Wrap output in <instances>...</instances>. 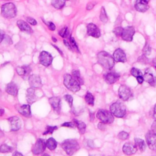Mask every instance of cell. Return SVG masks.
<instances>
[{"mask_svg":"<svg viewBox=\"0 0 156 156\" xmlns=\"http://www.w3.org/2000/svg\"><path fill=\"white\" fill-rule=\"evenodd\" d=\"M135 32L133 26H127L123 28L121 37L122 39L126 41H131L133 40V37Z\"/></svg>","mask_w":156,"mask_h":156,"instance_id":"ba28073f","label":"cell"},{"mask_svg":"<svg viewBox=\"0 0 156 156\" xmlns=\"http://www.w3.org/2000/svg\"><path fill=\"white\" fill-rule=\"evenodd\" d=\"M138 61L141 62V63H147L148 62V59L146 58V56L144 55H143L142 56L140 57L138 59Z\"/></svg>","mask_w":156,"mask_h":156,"instance_id":"7bdbcfd3","label":"cell"},{"mask_svg":"<svg viewBox=\"0 0 156 156\" xmlns=\"http://www.w3.org/2000/svg\"><path fill=\"white\" fill-rule=\"evenodd\" d=\"M29 83L30 87L34 88H40L42 86L41 79L38 75L32 74L29 76Z\"/></svg>","mask_w":156,"mask_h":156,"instance_id":"4fadbf2b","label":"cell"},{"mask_svg":"<svg viewBox=\"0 0 156 156\" xmlns=\"http://www.w3.org/2000/svg\"><path fill=\"white\" fill-rule=\"evenodd\" d=\"M4 37H5L4 32L0 29V43L3 40V39L4 38Z\"/></svg>","mask_w":156,"mask_h":156,"instance_id":"f907efd6","label":"cell"},{"mask_svg":"<svg viewBox=\"0 0 156 156\" xmlns=\"http://www.w3.org/2000/svg\"><path fill=\"white\" fill-rule=\"evenodd\" d=\"M37 99L34 88H29L26 91V100L29 104L34 103Z\"/></svg>","mask_w":156,"mask_h":156,"instance_id":"603a6c76","label":"cell"},{"mask_svg":"<svg viewBox=\"0 0 156 156\" xmlns=\"http://www.w3.org/2000/svg\"><path fill=\"white\" fill-rule=\"evenodd\" d=\"M57 129V126H48L46 127V131L43 133V135H46V134H49V133H52L53 132Z\"/></svg>","mask_w":156,"mask_h":156,"instance_id":"74e56055","label":"cell"},{"mask_svg":"<svg viewBox=\"0 0 156 156\" xmlns=\"http://www.w3.org/2000/svg\"><path fill=\"white\" fill-rule=\"evenodd\" d=\"M16 71L18 75L24 77L27 76L30 73V68L28 66H18L16 68Z\"/></svg>","mask_w":156,"mask_h":156,"instance_id":"d4e9b609","label":"cell"},{"mask_svg":"<svg viewBox=\"0 0 156 156\" xmlns=\"http://www.w3.org/2000/svg\"><path fill=\"white\" fill-rule=\"evenodd\" d=\"M1 15L6 18H14L16 15V6L13 3L8 2L1 7Z\"/></svg>","mask_w":156,"mask_h":156,"instance_id":"5b68a950","label":"cell"},{"mask_svg":"<svg viewBox=\"0 0 156 156\" xmlns=\"http://www.w3.org/2000/svg\"><path fill=\"white\" fill-rule=\"evenodd\" d=\"M4 113V109H0V116H2Z\"/></svg>","mask_w":156,"mask_h":156,"instance_id":"6f0895ef","label":"cell"},{"mask_svg":"<svg viewBox=\"0 0 156 156\" xmlns=\"http://www.w3.org/2000/svg\"><path fill=\"white\" fill-rule=\"evenodd\" d=\"M40 63L44 66H49L52 62V55L46 51H42L39 56Z\"/></svg>","mask_w":156,"mask_h":156,"instance_id":"30bf717a","label":"cell"},{"mask_svg":"<svg viewBox=\"0 0 156 156\" xmlns=\"http://www.w3.org/2000/svg\"><path fill=\"white\" fill-rule=\"evenodd\" d=\"M63 83L69 90L75 93L80 89L79 83L70 74H66L63 77Z\"/></svg>","mask_w":156,"mask_h":156,"instance_id":"277c9868","label":"cell"},{"mask_svg":"<svg viewBox=\"0 0 156 156\" xmlns=\"http://www.w3.org/2000/svg\"><path fill=\"white\" fill-rule=\"evenodd\" d=\"M151 52V48L150 47V46L149 45V44L147 43H146L145 46H144L143 49V55H146V56H147V55H149L150 54Z\"/></svg>","mask_w":156,"mask_h":156,"instance_id":"d590c367","label":"cell"},{"mask_svg":"<svg viewBox=\"0 0 156 156\" xmlns=\"http://www.w3.org/2000/svg\"><path fill=\"white\" fill-rule=\"evenodd\" d=\"M62 147L69 155H72L80 148L77 141L74 139H67L64 140L62 143Z\"/></svg>","mask_w":156,"mask_h":156,"instance_id":"7a4b0ae2","label":"cell"},{"mask_svg":"<svg viewBox=\"0 0 156 156\" xmlns=\"http://www.w3.org/2000/svg\"><path fill=\"white\" fill-rule=\"evenodd\" d=\"M87 143H88V146L90 147H94V143H93V141L92 140H88L87 141Z\"/></svg>","mask_w":156,"mask_h":156,"instance_id":"f5cc1de1","label":"cell"},{"mask_svg":"<svg viewBox=\"0 0 156 156\" xmlns=\"http://www.w3.org/2000/svg\"><path fill=\"white\" fill-rule=\"evenodd\" d=\"M95 5V3L94 2H89L87 5V10H91L93 8V7Z\"/></svg>","mask_w":156,"mask_h":156,"instance_id":"c3c4849f","label":"cell"},{"mask_svg":"<svg viewBox=\"0 0 156 156\" xmlns=\"http://www.w3.org/2000/svg\"><path fill=\"white\" fill-rule=\"evenodd\" d=\"M76 125L74 122H65L62 124V126L68 127H74Z\"/></svg>","mask_w":156,"mask_h":156,"instance_id":"ee69618b","label":"cell"},{"mask_svg":"<svg viewBox=\"0 0 156 156\" xmlns=\"http://www.w3.org/2000/svg\"><path fill=\"white\" fill-rule=\"evenodd\" d=\"M73 121L76 125V126L77 127L79 132L80 134H83L85 132L86 130V124L80 121H78L77 119H73Z\"/></svg>","mask_w":156,"mask_h":156,"instance_id":"4316f807","label":"cell"},{"mask_svg":"<svg viewBox=\"0 0 156 156\" xmlns=\"http://www.w3.org/2000/svg\"><path fill=\"white\" fill-rule=\"evenodd\" d=\"M49 102L52 106L54 111L59 113L61 109V100L59 97H52L49 99Z\"/></svg>","mask_w":156,"mask_h":156,"instance_id":"e0dca14e","label":"cell"},{"mask_svg":"<svg viewBox=\"0 0 156 156\" xmlns=\"http://www.w3.org/2000/svg\"><path fill=\"white\" fill-rule=\"evenodd\" d=\"M87 34L88 35L94 38H99L101 36V32L99 28L93 23H89L87 26Z\"/></svg>","mask_w":156,"mask_h":156,"instance_id":"5bb4252c","label":"cell"},{"mask_svg":"<svg viewBox=\"0 0 156 156\" xmlns=\"http://www.w3.org/2000/svg\"><path fill=\"white\" fill-rule=\"evenodd\" d=\"M135 8L138 12H145L149 9V7L147 3L143 0H136L135 4Z\"/></svg>","mask_w":156,"mask_h":156,"instance_id":"ffe728a7","label":"cell"},{"mask_svg":"<svg viewBox=\"0 0 156 156\" xmlns=\"http://www.w3.org/2000/svg\"><path fill=\"white\" fill-rule=\"evenodd\" d=\"M146 140L148 147L153 151H156V133L149 130L146 134Z\"/></svg>","mask_w":156,"mask_h":156,"instance_id":"9c48e42d","label":"cell"},{"mask_svg":"<svg viewBox=\"0 0 156 156\" xmlns=\"http://www.w3.org/2000/svg\"><path fill=\"white\" fill-rule=\"evenodd\" d=\"M69 41H70V44H71V46H73V48H76V49H77V51H79V48H78V47H77V45L76 42V41L74 40V38L71 37H70V40H69Z\"/></svg>","mask_w":156,"mask_h":156,"instance_id":"60d3db41","label":"cell"},{"mask_svg":"<svg viewBox=\"0 0 156 156\" xmlns=\"http://www.w3.org/2000/svg\"><path fill=\"white\" fill-rule=\"evenodd\" d=\"M98 63L105 69H111L115 65L113 57L105 51H101L97 55Z\"/></svg>","mask_w":156,"mask_h":156,"instance_id":"6da1fadb","label":"cell"},{"mask_svg":"<svg viewBox=\"0 0 156 156\" xmlns=\"http://www.w3.org/2000/svg\"><path fill=\"white\" fill-rule=\"evenodd\" d=\"M143 78L144 80L147 82L152 87L156 86V77L154 75V74L152 73L149 68L146 70L145 73L143 76Z\"/></svg>","mask_w":156,"mask_h":156,"instance_id":"2e32d148","label":"cell"},{"mask_svg":"<svg viewBox=\"0 0 156 156\" xmlns=\"http://www.w3.org/2000/svg\"><path fill=\"white\" fill-rule=\"evenodd\" d=\"M136 151V146L131 143H126L122 146V151L126 155L134 154Z\"/></svg>","mask_w":156,"mask_h":156,"instance_id":"d6986e66","label":"cell"},{"mask_svg":"<svg viewBox=\"0 0 156 156\" xmlns=\"http://www.w3.org/2000/svg\"><path fill=\"white\" fill-rule=\"evenodd\" d=\"M52 39H53V41H55H55H57V40H55V38H54V37H53V38H52Z\"/></svg>","mask_w":156,"mask_h":156,"instance_id":"91938a15","label":"cell"},{"mask_svg":"<svg viewBox=\"0 0 156 156\" xmlns=\"http://www.w3.org/2000/svg\"><path fill=\"white\" fill-rule=\"evenodd\" d=\"M12 149L13 148L11 146H8L7 144H3L0 146V152L1 153L10 152L12 151Z\"/></svg>","mask_w":156,"mask_h":156,"instance_id":"d6a6232c","label":"cell"},{"mask_svg":"<svg viewBox=\"0 0 156 156\" xmlns=\"http://www.w3.org/2000/svg\"><path fill=\"white\" fill-rule=\"evenodd\" d=\"M118 96L124 101H128L132 96V92L130 88L126 85H122L118 89Z\"/></svg>","mask_w":156,"mask_h":156,"instance_id":"52a82bcc","label":"cell"},{"mask_svg":"<svg viewBox=\"0 0 156 156\" xmlns=\"http://www.w3.org/2000/svg\"><path fill=\"white\" fill-rule=\"evenodd\" d=\"M134 141H135V145L136 146L138 149H139L140 151L143 152L146 149V144L145 143V141L143 140L138 138H135L134 139Z\"/></svg>","mask_w":156,"mask_h":156,"instance_id":"484cf974","label":"cell"},{"mask_svg":"<svg viewBox=\"0 0 156 156\" xmlns=\"http://www.w3.org/2000/svg\"><path fill=\"white\" fill-rule=\"evenodd\" d=\"M151 130L156 133V119L153 122V123L151 125Z\"/></svg>","mask_w":156,"mask_h":156,"instance_id":"681fc988","label":"cell"},{"mask_svg":"<svg viewBox=\"0 0 156 156\" xmlns=\"http://www.w3.org/2000/svg\"><path fill=\"white\" fill-rule=\"evenodd\" d=\"M152 64H153V66H154V68L156 69V58H154L153 60H152Z\"/></svg>","mask_w":156,"mask_h":156,"instance_id":"9f6ffc18","label":"cell"},{"mask_svg":"<svg viewBox=\"0 0 156 156\" xmlns=\"http://www.w3.org/2000/svg\"><path fill=\"white\" fill-rule=\"evenodd\" d=\"M65 0H51V5L57 9H60L64 7Z\"/></svg>","mask_w":156,"mask_h":156,"instance_id":"f1b7e54d","label":"cell"},{"mask_svg":"<svg viewBox=\"0 0 156 156\" xmlns=\"http://www.w3.org/2000/svg\"><path fill=\"white\" fill-rule=\"evenodd\" d=\"M120 77V74L116 72L112 71L104 75V80L108 84L115 83Z\"/></svg>","mask_w":156,"mask_h":156,"instance_id":"9a60e30c","label":"cell"},{"mask_svg":"<svg viewBox=\"0 0 156 156\" xmlns=\"http://www.w3.org/2000/svg\"><path fill=\"white\" fill-rule=\"evenodd\" d=\"M13 155H14V156H15V155H20V156H23V154H21V153H20V152H17V151H15L13 154Z\"/></svg>","mask_w":156,"mask_h":156,"instance_id":"11a10c76","label":"cell"},{"mask_svg":"<svg viewBox=\"0 0 156 156\" xmlns=\"http://www.w3.org/2000/svg\"><path fill=\"white\" fill-rule=\"evenodd\" d=\"M130 74H131L133 76H134V77H138V76H143V74H142L141 71L139 69L136 68H134V67H133V68L131 69V70H130Z\"/></svg>","mask_w":156,"mask_h":156,"instance_id":"836d02e7","label":"cell"},{"mask_svg":"<svg viewBox=\"0 0 156 156\" xmlns=\"http://www.w3.org/2000/svg\"><path fill=\"white\" fill-rule=\"evenodd\" d=\"M9 121L10 124V129L12 131L18 130L21 126L20 119L17 116H12L9 118Z\"/></svg>","mask_w":156,"mask_h":156,"instance_id":"ac0fdd59","label":"cell"},{"mask_svg":"<svg viewBox=\"0 0 156 156\" xmlns=\"http://www.w3.org/2000/svg\"><path fill=\"white\" fill-rule=\"evenodd\" d=\"M18 112L25 117H29L31 115L30 113V107L28 104H24L21 105L18 108Z\"/></svg>","mask_w":156,"mask_h":156,"instance_id":"cb8c5ba5","label":"cell"},{"mask_svg":"<svg viewBox=\"0 0 156 156\" xmlns=\"http://www.w3.org/2000/svg\"><path fill=\"white\" fill-rule=\"evenodd\" d=\"M122 29H123V28L121 27H117L114 29L113 32L115 34V35H116V36H121L122 31Z\"/></svg>","mask_w":156,"mask_h":156,"instance_id":"ab89813d","label":"cell"},{"mask_svg":"<svg viewBox=\"0 0 156 156\" xmlns=\"http://www.w3.org/2000/svg\"><path fill=\"white\" fill-rule=\"evenodd\" d=\"M64 99L65 100L68 102V104H69V107H72L73 105V97L69 95V94H66L64 96Z\"/></svg>","mask_w":156,"mask_h":156,"instance_id":"f35d334b","label":"cell"},{"mask_svg":"<svg viewBox=\"0 0 156 156\" xmlns=\"http://www.w3.org/2000/svg\"><path fill=\"white\" fill-rule=\"evenodd\" d=\"M5 91L8 94L13 96H16L18 94V86L14 82H10L7 85Z\"/></svg>","mask_w":156,"mask_h":156,"instance_id":"44dd1931","label":"cell"},{"mask_svg":"<svg viewBox=\"0 0 156 156\" xmlns=\"http://www.w3.org/2000/svg\"><path fill=\"white\" fill-rule=\"evenodd\" d=\"M72 74L73 77L79 83L80 85L83 84V81L82 79L80 77V74L79 70H73L72 72Z\"/></svg>","mask_w":156,"mask_h":156,"instance_id":"1f68e13d","label":"cell"},{"mask_svg":"<svg viewBox=\"0 0 156 156\" xmlns=\"http://www.w3.org/2000/svg\"><path fill=\"white\" fill-rule=\"evenodd\" d=\"M85 100L88 105H91V106L94 105V96H93V94L90 92L87 91V93L85 96Z\"/></svg>","mask_w":156,"mask_h":156,"instance_id":"f546056e","label":"cell"},{"mask_svg":"<svg viewBox=\"0 0 156 156\" xmlns=\"http://www.w3.org/2000/svg\"><path fill=\"white\" fill-rule=\"evenodd\" d=\"M26 20H27V22H28L30 24H31V25H32V26H35V25H36V24H37V21H36L34 18H32V17H27V18H26Z\"/></svg>","mask_w":156,"mask_h":156,"instance_id":"b9f144b4","label":"cell"},{"mask_svg":"<svg viewBox=\"0 0 156 156\" xmlns=\"http://www.w3.org/2000/svg\"><path fill=\"white\" fill-rule=\"evenodd\" d=\"M143 1H144V2H147V3H148V2L149 1V0H143Z\"/></svg>","mask_w":156,"mask_h":156,"instance_id":"680465c9","label":"cell"},{"mask_svg":"<svg viewBox=\"0 0 156 156\" xmlns=\"http://www.w3.org/2000/svg\"><path fill=\"white\" fill-rule=\"evenodd\" d=\"M110 110L113 115L117 118H123L126 114V105L121 101L113 103L110 107Z\"/></svg>","mask_w":156,"mask_h":156,"instance_id":"3957f363","label":"cell"},{"mask_svg":"<svg viewBox=\"0 0 156 156\" xmlns=\"http://www.w3.org/2000/svg\"><path fill=\"white\" fill-rule=\"evenodd\" d=\"M69 32H68V27H65L63 29H62L59 32H58V34L60 36H61L63 38H65L68 36Z\"/></svg>","mask_w":156,"mask_h":156,"instance_id":"8d00e7d4","label":"cell"},{"mask_svg":"<svg viewBox=\"0 0 156 156\" xmlns=\"http://www.w3.org/2000/svg\"><path fill=\"white\" fill-rule=\"evenodd\" d=\"M96 117L102 122L105 124L112 123L114 121V117L111 112L106 110L100 109L96 113Z\"/></svg>","mask_w":156,"mask_h":156,"instance_id":"8992f818","label":"cell"},{"mask_svg":"<svg viewBox=\"0 0 156 156\" xmlns=\"http://www.w3.org/2000/svg\"><path fill=\"white\" fill-rule=\"evenodd\" d=\"M113 57L116 62L124 63L127 61L126 55L124 51L121 48H117L115 49L113 54Z\"/></svg>","mask_w":156,"mask_h":156,"instance_id":"7c38bea8","label":"cell"},{"mask_svg":"<svg viewBox=\"0 0 156 156\" xmlns=\"http://www.w3.org/2000/svg\"><path fill=\"white\" fill-rule=\"evenodd\" d=\"M16 24L21 30L27 32V33H29V34H30L32 32V30L30 26L26 21L20 20L17 21Z\"/></svg>","mask_w":156,"mask_h":156,"instance_id":"7402d4cb","label":"cell"},{"mask_svg":"<svg viewBox=\"0 0 156 156\" xmlns=\"http://www.w3.org/2000/svg\"><path fill=\"white\" fill-rule=\"evenodd\" d=\"M46 147V141L44 140L39 138L37 140L32 149V152L35 155H38L44 151Z\"/></svg>","mask_w":156,"mask_h":156,"instance_id":"8fae6325","label":"cell"},{"mask_svg":"<svg viewBox=\"0 0 156 156\" xmlns=\"http://www.w3.org/2000/svg\"><path fill=\"white\" fill-rule=\"evenodd\" d=\"M46 25L48 26L49 29L51 30H54L55 29V24L52 22H51V21L48 22V23H46Z\"/></svg>","mask_w":156,"mask_h":156,"instance_id":"f6af8a7d","label":"cell"},{"mask_svg":"<svg viewBox=\"0 0 156 156\" xmlns=\"http://www.w3.org/2000/svg\"><path fill=\"white\" fill-rule=\"evenodd\" d=\"M99 18H100V20H101L102 23H107V21H108V16H107V15L105 10V9H104V7H101V12H100Z\"/></svg>","mask_w":156,"mask_h":156,"instance_id":"4dcf8cb0","label":"cell"},{"mask_svg":"<svg viewBox=\"0 0 156 156\" xmlns=\"http://www.w3.org/2000/svg\"><path fill=\"white\" fill-rule=\"evenodd\" d=\"M98 129H99L101 130H105V123L102 122H99L98 125Z\"/></svg>","mask_w":156,"mask_h":156,"instance_id":"bcb514c9","label":"cell"},{"mask_svg":"<svg viewBox=\"0 0 156 156\" xmlns=\"http://www.w3.org/2000/svg\"><path fill=\"white\" fill-rule=\"evenodd\" d=\"M136 80L138 83H140V84L143 83V82L144 81V78H143V76H139L136 77Z\"/></svg>","mask_w":156,"mask_h":156,"instance_id":"7dc6e473","label":"cell"},{"mask_svg":"<svg viewBox=\"0 0 156 156\" xmlns=\"http://www.w3.org/2000/svg\"><path fill=\"white\" fill-rule=\"evenodd\" d=\"M153 116L154 118L155 119H156V104L154 105V114H153Z\"/></svg>","mask_w":156,"mask_h":156,"instance_id":"db71d44e","label":"cell"},{"mask_svg":"<svg viewBox=\"0 0 156 156\" xmlns=\"http://www.w3.org/2000/svg\"><path fill=\"white\" fill-rule=\"evenodd\" d=\"M46 147L49 149V150H54L57 145V143L56 141L53 138H49L47 140L46 142Z\"/></svg>","mask_w":156,"mask_h":156,"instance_id":"83f0119b","label":"cell"},{"mask_svg":"<svg viewBox=\"0 0 156 156\" xmlns=\"http://www.w3.org/2000/svg\"><path fill=\"white\" fill-rule=\"evenodd\" d=\"M118 138L121 140H126L129 138V134L125 132V131H121L118 134Z\"/></svg>","mask_w":156,"mask_h":156,"instance_id":"e575fe53","label":"cell"},{"mask_svg":"<svg viewBox=\"0 0 156 156\" xmlns=\"http://www.w3.org/2000/svg\"><path fill=\"white\" fill-rule=\"evenodd\" d=\"M63 43H64V44L69 49H72V48H71V44H69V43H68V41H66L65 40H63Z\"/></svg>","mask_w":156,"mask_h":156,"instance_id":"816d5d0a","label":"cell"}]
</instances>
